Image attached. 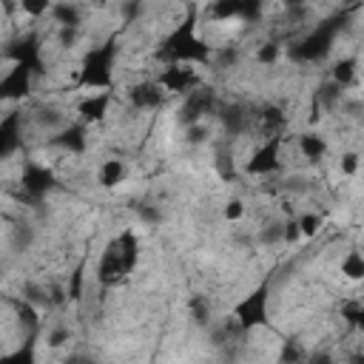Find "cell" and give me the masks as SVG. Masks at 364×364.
Masks as SVG:
<instances>
[{"label": "cell", "mask_w": 364, "mask_h": 364, "mask_svg": "<svg viewBox=\"0 0 364 364\" xmlns=\"http://www.w3.org/2000/svg\"><path fill=\"white\" fill-rule=\"evenodd\" d=\"M159 57L168 60L171 65L208 63V60H210V46L196 37L193 20H185L179 28H173V34H168V40H165L162 48H159Z\"/></svg>", "instance_id": "1"}, {"label": "cell", "mask_w": 364, "mask_h": 364, "mask_svg": "<svg viewBox=\"0 0 364 364\" xmlns=\"http://www.w3.org/2000/svg\"><path fill=\"white\" fill-rule=\"evenodd\" d=\"M136 264V233L134 230H122L102 253L100 267H97V279L102 287L117 284L131 267Z\"/></svg>", "instance_id": "2"}, {"label": "cell", "mask_w": 364, "mask_h": 364, "mask_svg": "<svg viewBox=\"0 0 364 364\" xmlns=\"http://www.w3.org/2000/svg\"><path fill=\"white\" fill-rule=\"evenodd\" d=\"M114 57H117V43L114 37L97 48H91L85 57H82V65H80V82L85 88H105L111 85L114 80Z\"/></svg>", "instance_id": "3"}, {"label": "cell", "mask_w": 364, "mask_h": 364, "mask_svg": "<svg viewBox=\"0 0 364 364\" xmlns=\"http://www.w3.org/2000/svg\"><path fill=\"white\" fill-rule=\"evenodd\" d=\"M338 28H341L338 20H327V23H321L310 37H304L301 43H296V46L290 48V57H293V60H301V63L321 60V57L330 51V46H333Z\"/></svg>", "instance_id": "4"}, {"label": "cell", "mask_w": 364, "mask_h": 364, "mask_svg": "<svg viewBox=\"0 0 364 364\" xmlns=\"http://www.w3.org/2000/svg\"><path fill=\"white\" fill-rule=\"evenodd\" d=\"M236 324L242 333L267 324V284H262L259 290H253L250 296H245L236 307Z\"/></svg>", "instance_id": "5"}, {"label": "cell", "mask_w": 364, "mask_h": 364, "mask_svg": "<svg viewBox=\"0 0 364 364\" xmlns=\"http://www.w3.org/2000/svg\"><path fill=\"white\" fill-rule=\"evenodd\" d=\"M210 108H213V91H210V88H196V91H191V94L185 97V102H182V108H179V122H182L185 128L199 125L202 114H208Z\"/></svg>", "instance_id": "6"}, {"label": "cell", "mask_w": 364, "mask_h": 364, "mask_svg": "<svg viewBox=\"0 0 364 364\" xmlns=\"http://www.w3.org/2000/svg\"><path fill=\"white\" fill-rule=\"evenodd\" d=\"M165 91H171V94H191V91H196V74H193V68H188V65H168L162 74H159V80H156Z\"/></svg>", "instance_id": "7"}, {"label": "cell", "mask_w": 364, "mask_h": 364, "mask_svg": "<svg viewBox=\"0 0 364 364\" xmlns=\"http://www.w3.org/2000/svg\"><path fill=\"white\" fill-rule=\"evenodd\" d=\"M20 185H23V191H26V196L40 199V196H46V193L54 188V173H51L46 165L31 162V165H26V171H23V176H20Z\"/></svg>", "instance_id": "8"}, {"label": "cell", "mask_w": 364, "mask_h": 364, "mask_svg": "<svg viewBox=\"0 0 364 364\" xmlns=\"http://www.w3.org/2000/svg\"><path fill=\"white\" fill-rule=\"evenodd\" d=\"M9 57L14 60V65H26L28 71L40 74L43 71V60H40V43L37 37H23L14 46H9Z\"/></svg>", "instance_id": "9"}, {"label": "cell", "mask_w": 364, "mask_h": 364, "mask_svg": "<svg viewBox=\"0 0 364 364\" xmlns=\"http://www.w3.org/2000/svg\"><path fill=\"white\" fill-rule=\"evenodd\" d=\"M279 168V136L276 139H267L262 148H256V154L247 159V173H256V176H264V173H273Z\"/></svg>", "instance_id": "10"}, {"label": "cell", "mask_w": 364, "mask_h": 364, "mask_svg": "<svg viewBox=\"0 0 364 364\" xmlns=\"http://www.w3.org/2000/svg\"><path fill=\"white\" fill-rule=\"evenodd\" d=\"M31 74H34V71H28L26 65H14V68L3 77L0 94H3L6 100H23V97L28 94V88H31Z\"/></svg>", "instance_id": "11"}, {"label": "cell", "mask_w": 364, "mask_h": 364, "mask_svg": "<svg viewBox=\"0 0 364 364\" xmlns=\"http://www.w3.org/2000/svg\"><path fill=\"white\" fill-rule=\"evenodd\" d=\"M128 97H131V105H134V108H142V111L159 108L162 100H165L159 82H136V85L128 91Z\"/></svg>", "instance_id": "12"}, {"label": "cell", "mask_w": 364, "mask_h": 364, "mask_svg": "<svg viewBox=\"0 0 364 364\" xmlns=\"http://www.w3.org/2000/svg\"><path fill=\"white\" fill-rule=\"evenodd\" d=\"M17 136H20V114L14 111L0 122V154L3 156H9L17 148Z\"/></svg>", "instance_id": "13"}, {"label": "cell", "mask_w": 364, "mask_h": 364, "mask_svg": "<svg viewBox=\"0 0 364 364\" xmlns=\"http://www.w3.org/2000/svg\"><path fill=\"white\" fill-rule=\"evenodd\" d=\"M54 145H60V148L68 151V154L85 151V128H82V125H68V128H63V131L54 136Z\"/></svg>", "instance_id": "14"}, {"label": "cell", "mask_w": 364, "mask_h": 364, "mask_svg": "<svg viewBox=\"0 0 364 364\" xmlns=\"http://www.w3.org/2000/svg\"><path fill=\"white\" fill-rule=\"evenodd\" d=\"M108 102H111L108 94H94V97L82 100V102H80V117H82V122H100V119L105 117V111H108Z\"/></svg>", "instance_id": "15"}, {"label": "cell", "mask_w": 364, "mask_h": 364, "mask_svg": "<svg viewBox=\"0 0 364 364\" xmlns=\"http://www.w3.org/2000/svg\"><path fill=\"white\" fill-rule=\"evenodd\" d=\"M299 151L307 156V159H321L324 154H327V142H324V136H318V134H304L301 139H299Z\"/></svg>", "instance_id": "16"}, {"label": "cell", "mask_w": 364, "mask_h": 364, "mask_svg": "<svg viewBox=\"0 0 364 364\" xmlns=\"http://www.w3.org/2000/svg\"><path fill=\"white\" fill-rule=\"evenodd\" d=\"M122 176H125V165H122V159H105V165L100 168V185H102V188H114V185H119Z\"/></svg>", "instance_id": "17"}, {"label": "cell", "mask_w": 364, "mask_h": 364, "mask_svg": "<svg viewBox=\"0 0 364 364\" xmlns=\"http://www.w3.org/2000/svg\"><path fill=\"white\" fill-rule=\"evenodd\" d=\"M222 125H225V131L228 134H242L245 128H247V114L242 111V108H236V105H230V108H225L222 111Z\"/></svg>", "instance_id": "18"}, {"label": "cell", "mask_w": 364, "mask_h": 364, "mask_svg": "<svg viewBox=\"0 0 364 364\" xmlns=\"http://www.w3.org/2000/svg\"><path fill=\"white\" fill-rule=\"evenodd\" d=\"M341 273H344V279H350V282H361V279H364V253L350 250L347 259L341 262Z\"/></svg>", "instance_id": "19"}, {"label": "cell", "mask_w": 364, "mask_h": 364, "mask_svg": "<svg viewBox=\"0 0 364 364\" xmlns=\"http://www.w3.org/2000/svg\"><path fill=\"white\" fill-rule=\"evenodd\" d=\"M355 80V60L353 57H344L333 65V82L341 88V85H350Z\"/></svg>", "instance_id": "20"}, {"label": "cell", "mask_w": 364, "mask_h": 364, "mask_svg": "<svg viewBox=\"0 0 364 364\" xmlns=\"http://www.w3.org/2000/svg\"><path fill=\"white\" fill-rule=\"evenodd\" d=\"M51 11H54V20H57L63 28H77V23H80V9H77V6L60 3V6H54Z\"/></svg>", "instance_id": "21"}, {"label": "cell", "mask_w": 364, "mask_h": 364, "mask_svg": "<svg viewBox=\"0 0 364 364\" xmlns=\"http://www.w3.org/2000/svg\"><path fill=\"white\" fill-rule=\"evenodd\" d=\"M307 361V353L301 347V341L293 336L284 341V350H282V364H304Z\"/></svg>", "instance_id": "22"}, {"label": "cell", "mask_w": 364, "mask_h": 364, "mask_svg": "<svg viewBox=\"0 0 364 364\" xmlns=\"http://www.w3.org/2000/svg\"><path fill=\"white\" fill-rule=\"evenodd\" d=\"M3 364H34V338H26L14 353L3 355Z\"/></svg>", "instance_id": "23"}, {"label": "cell", "mask_w": 364, "mask_h": 364, "mask_svg": "<svg viewBox=\"0 0 364 364\" xmlns=\"http://www.w3.org/2000/svg\"><path fill=\"white\" fill-rule=\"evenodd\" d=\"M210 11H213V17L219 23H225V20H233V17L242 14V3L239 0H222V3H213Z\"/></svg>", "instance_id": "24"}, {"label": "cell", "mask_w": 364, "mask_h": 364, "mask_svg": "<svg viewBox=\"0 0 364 364\" xmlns=\"http://www.w3.org/2000/svg\"><path fill=\"white\" fill-rule=\"evenodd\" d=\"M14 310H17V316H20V324H26L28 330H34V327H37V313L31 310V304H28V301H14Z\"/></svg>", "instance_id": "25"}, {"label": "cell", "mask_w": 364, "mask_h": 364, "mask_svg": "<svg viewBox=\"0 0 364 364\" xmlns=\"http://www.w3.org/2000/svg\"><path fill=\"white\" fill-rule=\"evenodd\" d=\"M256 60L259 63H264V65H270V63H276L279 60V43H262L259 46V51H256Z\"/></svg>", "instance_id": "26"}, {"label": "cell", "mask_w": 364, "mask_h": 364, "mask_svg": "<svg viewBox=\"0 0 364 364\" xmlns=\"http://www.w3.org/2000/svg\"><path fill=\"white\" fill-rule=\"evenodd\" d=\"M299 228H301V236H316L318 228H321V216L304 213V216H299Z\"/></svg>", "instance_id": "27"}, {"label": "cell", "mask_w": 364, "mask_h": 364, "mask_svg": "<svg viewBox=\"0 0 364 364\" xmlns=\"http://www.w3.org/2000/svg\"><path fill=\"white\" fill-rule=\"evenodd\" d=\"M262 242H264V245H273V242H284V225H279V222L267 225V228L262 230Z\"/></svg>", "instance_id": "28"}, {"label": "cell", "mask_w": 364, "mask_h": 364, "mask_svg": "<svg viewBox=\"0 0 364 364\" xmlns=\"http://www.w3.org/2000/svg\"><path fill=\"white\" fill-rule=\"evenodd\" d=\"M136 213H139V219H142L145 225H156V222L162 219V216H159V208H154V205H139Z\"/></svg>", "instance_id": "29"}, {"label": "cell", "mask_w": 364, "mask_h": 364, "mask_svg": "<svg viewBox=\"0 0 364 364\" xmlns=\"http://www.w3.org/2000/svg\"><path fill=\"white\" fill-rule=\"evenodd\" d=\"M205 139H208V128H205L202 122L188 128V142H191V145H202Z\"/></svg>", "instance_id": "30"}, {"label": "cell", "mask_w": 364, "mask_h": 364, "mask_svg": "<svg viewBox=\"0 0 364 364\" xmlns=\"http://www.w3.org/2000/svg\"><path fill=\"white\" fill-rule=\"evenodd\" d=\"M242 213H245V205H242L239 199H230V202L225 205V219L236 222V219H242Z\"/></svg>", "instance_id": "31"}, {"label": "cell", "mask_w": 364, "mask_h": 364, "mask_svg": "<svg viewBox=\"0 0 364 364\" xmlns=\"http://www.w3.org/2000/svg\"><path fill=\"white\" fill-rule=\"evenodd\" d=\"M296 239H301V228H299V219H290V222L284 225V242L293 245Z\"/></svg>", "instance_id": "32"}, {"label": "cell", "mask_w": 364, "mask_h": 364, "mask_svg": "<svg viewBox=\"0 0 364 364\" xmlns=\"http://www.w3.org/2000/svg\"><path fill=\"white\" fill-rule=\"evenodd\" d=\"M358 168V156L355 154H344L341 156V173H355Z\"/></svg>", "instance_id": "33"}, {"label": "cell", "mask_w": 364, "mask_h": 364, "mask_svg": "<svg viewBox=\"0 0 364 364\" xmlns=\"http://www.w3.org/2000/svg\"><path fill=\"white\" fill-rule=\"evenodd\" d=\"M65 341H68V330H65V327L51 330V336H48V344H51V347H60V344H65Z\"/></svg>", "instance_id": "34"}, {"label": "cell", "mask_w": 364, "mask_h": 364, "mask_svg": "<svg viewBox=\"0 0 364 364\" xmlns=\"http://www.w3.org/2000/svg\"><path fill=\"white\" fill-rule=\"evenodd\" d=\"M219 63L222 65H233L236 63V48H222L219 51Z\"/></svg>", "instance_id": "35"}, {"label": "cell", "mask_w": 364, "mask_h": 364, "mask_svg": "<svg viewBox=\"0 0 364 364\" xmlns=\"http://www.w3.org/2000/svg\"><path fill=\"white\" fill-rule=\"evenodd\" d=\"M304 364H333V358H330V353H313V355H307Z\"/></svg>", "instance_id": "36"}, {"label": "cell", "mask_w": 364, "mask_h": 364, "mask_svg": "<svg viewBox=\"0 0 364 364\" xmlns=\"http://www.w3.org/2000/svg\"><path fill=\"white\" fill-rule=\"evenodd\" d=\"M20 9H23V11H28V14H43V11L48 9V3H23Z\"/></svg>", "instance_id": "37"}, {"label": "cell", "mask_w": 364, "mask_h": 364, "mask_svg": "<svg viewBox=\"0 0 364 364\" xmlns=\"http://www.w3.org/2000/svg\"><path fill=\"white\" fill-rule=\"evenodd\" d=\"M353 321L358 324V330H361V336H364V304H361V307L353 313Z\"/></svg>", "instance_id": "38"}, {"label": "cell", "mask_w": 364, "mask_h": 364, "mask_svg": "<svg viewBox=\"0 0 364 364\" xmlns=\"http://www.w3.org/2000/svg\"><path fill=\"white\" fill-rule=\"evenodd\" d=\"M65 364H94L91 358H85V355H74V358H68Z\"/></svg>", "instance_id": "39"}]
</instances>
